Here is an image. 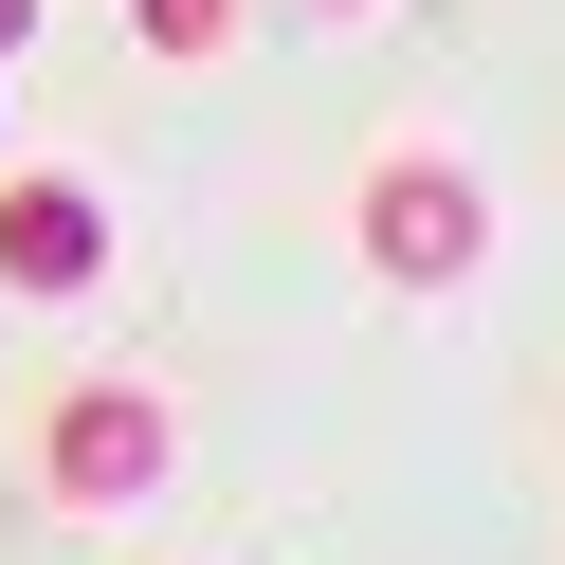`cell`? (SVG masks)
Returning a JSON list of instances; mask_svg holds the SVG:
<instances>
[{"label":"cell","instance_id":"obj_1","mask_svg":"<svg viewBox=\"0 0 565 565\" xmlns=\"http://www.w3.org/2000/svg\"><path fill=\"white\" fill-rule=\"evenodd\" d=\"M347 256H365L383 292H475V274H492V183H475L456 147H365Z\"/></svg>","mask_w":565,"mask_h":565},{"label":"cell","instance_id":"obj_2","mask_svg":"<svg viewBox=\"0 0 565 565\" xmlns=\"http://www.w3.org/2000/svg\"><path fill=\"white\" fill-rule=\"evenodd\" d=\"M164 475H183L164 365H74V383L38 402V492H55V511H147Z\"/></svg>","mask_w":565,"mask_h":565},{"label":"cell","instance_id":"obj_3","mask_svg":"<svg viewBox=\"0 0 565 565\" xmlns=\"http://www.w3.org/2000/svg\"><path fill=\"white\" fill-rule=\"evenodd\" d=\"M92 274H110V201H92L74 164H0V292H19V310H74Z\"/></svg>","mask_w":565,"mask_h":565},{"label":"cell","instance_id":"obj_4","mask_svg":"<svg viewBox=\"0 0 565 565\" xmlns=\"http://www.w3.org/2000/svg\"><path fill=\"white\" fill-rule=\"evenodd\" d=\"M237 19H256V0H128V38H147V55H183V74L237 38Z\"/></svg>","mask_w":565,"mask_h":565},{"label":"cell","instance_id":"obj_5","mask_svg":"<svg viewBox=\"0 0 565 565\" xmlns=\"http://www.w3.org/2000/svg\"><path fill=\"white\" fill-rule=\"evenodd\" d=\"M0 55H38V0H0Z\"/></svg>","mask_w":565,"mask_h":565},{"label":"cell","instance_id":"obj_6","mask_svg":"<svg viewBox=\"0 0 565 565\" xmlns=\"http://www.w3.org/2000/svg\"><path fill=\"white\" fill-rule=\"evenodd\" d=\"M292 19H383V0H292Z\"/></svg>","mask_w":565,"mask_h":565},{"label":"cell","instance_id":"obj_7","mask_svg":"<svg viewBox=\"0 0 565 565\" xmlns=\"http://www.w3.org/2000/svg\"><path fill=\"white\" fill-rule=\"evenodd\" d=\"M0 147H19V110H0Z\"/></svg>","mask_w":565,"mask_h":565}]
</instances>
